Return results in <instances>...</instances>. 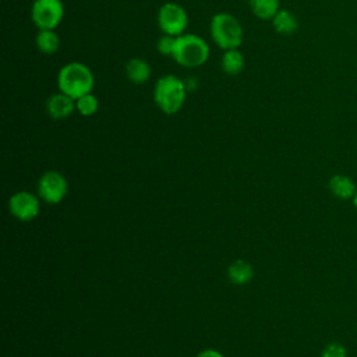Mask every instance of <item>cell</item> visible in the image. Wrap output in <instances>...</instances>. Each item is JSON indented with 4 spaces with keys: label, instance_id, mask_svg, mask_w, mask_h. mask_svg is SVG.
Masks as SVG:
<instances>
[{
    "label": "cell",
    "instance_id": "cell-14",
    "mask_svg": "<svg viewBox=\"0 0 357 357\" xmlns=\"http://www.w3.org/2000/svg\"><path fill=\"white\" fill-rule=\"evenodd\" d=\"M35 42L39 52L45 54H53L60 47V38L54 29H39Z\"/></svg>",
    "mask_w": 357,
    "mask_h": 357
},
{
    "label": "cell",
    "instance_id": "cell-6",
    "mask_svg": "<svg viewBox=\"0 0 357 357\" xmlns=\"http://www.w3.org/2000/svg\"><path fill=\"white\" fill-rule=\"evenodd\" d=\"M158 25L166 35L180 36L188 25V15L185 10L177 3H165L158 11Z\"/></svg>",
    "mask_w": 357,
    "mask_h": 357
},
{
    "label": "cell",
    "instance_id": "cell-19",
    "mask_svg": "<svg viewBox=\"0 0 357 357\" xmlns=\"http://www.w3.org/2000/svg\"><path fill=\"white\" fill-rule=\"evenodd\" d=\"M321 357H347L346 347L339 342H329L321 351Z\"/></svg>",
    "mask_w": 357,
    "mask_h": 357
},
{
    "label": "cell",
    "instance_id": "cell-18",
    "mask_svg": "<svg viewBox=\"0 0 357 357\" xmlns=\"http://www.w3.org/2000/svg\"><path fill=\"white\" fill-rule=\"evenodd\" d=\"M176 42H177V36L173 35H166L163 33L156 43L158 52L163 56H173L174 49H176Z\"/></svg>",
    "mask_w": 357,
    "mask_h": 357
},
{
    "label": "cell",
    "instance_id": "cell-15",
    "mask_svg": "<svg viewBox=\"0 0 357 357\" xmlns=\"http://www.w3.org/2000/svg\"><path fill=\"white\" fill-rule=\"evenodd\" d=\"M227 275H229V279H230L231 283L245 284L252 279L254 271H252V266L248 262H245L243 259H237L229 266Z\"/></svg>",
    "mask_w": 357,
    "mask_h": 357
},
{
    "label": "cell",
    "instance_id": "cell-12",
    "mask_svg": "<svg viewBox=\"0 0 357 357\" xmlns=\"http://www.w3.org/2000/svg\"><path fill=\"white\" fill-rule=\"evenodd\" d=\"M126 75L132 84H144L151 77V67L145 60L134 57L126 64Z\"/></svg>",
    "mask_w": 357,
    "mask_h": 357
},
{
    "label": "cell",
    "instance_id": "cell-3",
    "mask_svg": "<svg viewBox=\"0 0 357 357\" xmlns=\"http://www.w3.org/2000/svg\"><path fill=\"white\" fill-rule=\"evenodd\" d=\"M213 42L223 50L238 49L243 43V26L238 20L229 13H218L209 25Z\"/></svg>",
    "mask_w": 357,
    "mask_h": 357
},
{
    "label": "cell",
    "instance_id": "cell-7",
    "mask_svg": "<svg viewBox=\"0 0 357 357\" xmlns=\"http://www.w3.org/2000/svg\"><path fill=\"white\" fill-rule=\"evenodd\" d=\"M67 180L59 172H46L38 184V191L42 199L49 204H59L67 194Z\"/></svg>",
    "mask_w": 357,
    "mask_h": 357
},
{
    "label": "cell",
    "instance_id": "cell-11",
    "mask_svg": "<svg viewBox=\"0 0 357 357\" xmlns=\"http://www.w3.org/2000/svg\"><path fill=\"white\" fill-rule=\"evenodd\" d=\"M272 26L280 35H293L298 29V21L293 13L280 8L272 18Z\"/></svg>",
    "mask_w": 357,
    "mask_h": 357
},
{
    "label": "cell",
    "instance_id": "cell-9",
    "mask_svg": "<svg viewBox=\"0 0 357 357\" xmlns=\"http://www.w3.org/2000/svg\"><path fill=\"white\" fill-rule=\"evenodd\" d=\"M75 109V100L63 92L52 95L46 102V110L49 116L54 120L68 117Z\"/></svg>",
    "mask_w": 357,
    "mask_h": 357
},
{
    "label": "cell",
    "instance_id": "cell-20",
    "mask_svg": "<svg viewBox=\"0 0 357 357\" xmlns=\"http://www.w3.org/2000/svg\"><path fill=\"white\" fill-rule=\"evenodd\" d=\"M197 357H223L219 351H216V350H212V349H206V350H204V351H201Z\"/></svg>",
    "mask_w": 357,
    "mask_h": 357
},
{
    "label": "cell",
    "instance_id": "cell-17",
    "mask_svg": "<svg viewBox=\"0 0 357 357\" xmlns=\"http://www.w3.org/2000/svg\"><path fill=\"white\" fill-rule=\"evenodd\" d=\"M75 107L79 112V114H82V116H92L99 109V100H98V98L92 92H89V93H85V95L79 96L75 100Z\"/></svg>",
    "mask_w": 357,
    "mask_h": 357
},
{
    "label": "cell",
    "instance_id": "cell-4",
    "mask_svg": "<svg viewBox=\"0 0 357 357\" xmlns=\"http://www.w3.org/2000/svg\"><path fill=\"white\" fill-rule=\"evenodd\" d=\"M172 57L181 67H187V68L199 67L209 57V46L198 35L183 33L177 36L176 49Z\"/></svg>",
    "mask_w": 357,
    "mask_h": 357
},
{
    "label": "cell",
    "instance_id": "cell-10",
    "mask_svg": "<svg viewBox=\"0 0 357 357\" xmlns=\"http://www.w3.org/2000/svg\"><path fill=\"white\" fill-rule=\"evenodd\" d=\"M328 187H329V191L332 192V195L342 201L353 199L356 195V191H357V185H356L354 180L350 176L342 174V173L333 174L328 181Z\"/></svg>",
    "mask_w": 357,
    "mask_h": 357
},
{
    "label": "cell",
    "instance_id": "cell-13",
    "mask_svg": "<svg viewBox=\"0 0 357 357\" xmlns=\"http://www.w3.org/2000/svg\"><path fill=\"white\" fill-rule=\"evenodd\" d=\"M245 60L238 49L225 50L222 56V70L229 75H237L244 70Z\"/></svg>",
    "mask_w": 357,
    "mask_h": 357
},
{
    "label": "cell",
    "instance_id": "cell-16",
    "mask_svg": "<svg viewBox=\"0 0 357 357\" xmlns=\"http://www.w3.org/2000/svg\"><path fill=\"white\" fill-rule=\"evenodd\" d=\"M248 4L252 14L261 20H272L280 10L279 0H248Z\"/></svg>",
    "mask_w": 357,
    "mask_h": 357
},
{
    "label": "cell",
    "instance_id": "cell-1",
    "mask_svg": "<svg viewBox=\"0 0 357 357\" xmlns=\"http://www.w3.org/2000/svg\"><path fill=\"white\" fill-rule=\"evenodd\" d=\"M95 79L89 67L84 63L71 61L63 66L57 75L59 91L77 100L79 96L92 92Z\"/></svg>",
    "mask_w": 357,
    "mask_h": 357
},
{
    "label": "cell",
    "instance_id": "cell-2",
    "mask_svg": "<svg viewBox=\"0 0 357 357\" xmlns=\"http://www.w3.org/2000/svg\"><path fill=\"white\" fill-rule=\"evenodd\" d=\"M153 100L163 113L176 114L185 100L184 82L173 74L160 77L153 88Z\"/></svg>",
    "mask_w": 357,
    "mask_h": 357
},
{
    "label": "cell",
    "instance_id": "cell-8",
    "mask_svg": "<svg viewBox=\"0 0 357 357\" xmlns=\"http://www.w3.org/2000/svg\"><path fill=\"white\" fill-rule=\"evenodd\" d=\"M8 206L11 213L22 222H29L35 219L39 213V201L29 191H18L15 192L10 201Z\"/></svg>",
    "mask_w": 357,
    "mask_h": 357
},
{
    "label": "cell",
    "instance_id": "cell-21",
    "mask_svg": "<svg viewBox=\"0 0 357 357\" xmlns=\"http://www.w3.org/2000/svg\"><path fill=\"white\" fill-rule=\"evenodd\" d=\"M351 201H353V205H354V208L357 209V191H356V195H354V198H353Z\"/></svg>",
    "mask_w": 357,
    "mask_h": 357
},
{
    "label": "cell",
    "instance_id": "cell-5",
    "mask_svg": "<svg viewBox=\"0 0 357 357\" xmlns=\"http://www.w3.org/2000/svg\"><path fill=\"white\" fill-rule=\"evenodd\" d=\"M64 17L61 0H35L31 8L32 22L38 29H54Z\"/></svg>",
    "mask_w": 357,
    "mask_h": 357
}]
</instances>
